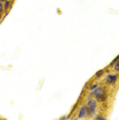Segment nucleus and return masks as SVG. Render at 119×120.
I'll return each instance as SVG.
<instances>
[{
  "instance_id": "3",
  "label": "nucleus",
  "mask_w": 119,
  "mask_h": 120,
  "mask_svg": "<svg viewBox=\"0 0 119 120\" xmlns=\"http://www.w3.org/2000/svg\"><path fill=\"white\" fill-rule=\"evenodd\" d=\"M86 106H87L88 108H90L91 110L96 111L97 106H98V102H97V100H94L93 98H90V99H88L87 103H86Z\"/></svg>"
},
{
  "instance_id": "9",
  "label": "nucleus",
  "mask_w": 119,
  "mask_h": 120,
  "mask_svg": "<svg viewBox=\"0 0 119 120\" xmlns=\"http://www.w3.org/2000/svg\"><path fill=\"white\" fill-rule=\"evenodd\" d=\"M105 73V70H100V71H98V72L96 73V75H94V77H96L97 79H99L100 77H101V76L103 75Z\"/></svg>"
},
{
  "instance_id": "11",
  "label": "nucleus",
  "mask_w": 119,
  "mask_h": 120,
  "mask_svg": "<svg viewBox=\"0 0 119 120\" xmlns=\"http://www.w3.org/2000/svg\"><path fill=\"white\" fill-rule=\"evenodd\" d=\"M107 117L106 116H104V115H102V114H99V115H97L96 117H94V119H97V120H100V119H106Z\"/></svg>"
},
{
  "instance_id": "2",
  "label": "nucleus",
  "mask_w": 119,
  "mask_h": 120,
  "mask_svg": "<svg viewBox=\"0 0 119 120\" xmlns=\"http://www.w3.org/2000/svg\"><path fill=\"white\" fill-rule=\"evenodd\" d=\"M118 77H119L118 74H114V75L109 74L105 80H106V83L107 84H115L116 81H117V79H118Z\"/></svg>"
},
{
  "instance_id": "14",
  "label": "nucleus",
  "mask_w": 119,
  "mask_h": 120,
  "mask_svg": "<svg viewBox=\"0 0 119 120\" xmlns=\"http://www.w3.org/2000/svg\"><path fill=\"white\" fill-rule=\"evenodd\" d=\"M61 119H68V116H63Z\"/></svg>"
},
{
  "instance_id": "15",
  "label": "nucleus",
  "mask_w": 119,
  "mask_h": 120,
  "mask_svg": "<svg viewBox=\"0 0 119 120\" xmlns=\"http://www.w3.org/2000/svg\"><path fill=\"white\" fill-rule=\"evenodd\" d=\"M5 1H6V0H0V2H2V3H4Z\"/></svg>"
},
{
  "instance_id": "6",
  "label": "nucleus",
  "mask_w": 119,
  "mask_h": 120,
  "mask_svg": "<svg viewBox=\"0 0 119 120\" xmlns=\"http://www.w3.org/2000/svg\"><path fill=\"white\" fill-rule=\"evenodd\" d=\"M3 7H4V11L7 13L9 8H11V2H10V0H6V1L3 3Z\"/></svg>"
},
{
  "instance_id": "17",
  "label": "nucleus",
  "mask_w": 119,
  "mask_h": 120,
  "mask_svg": "<svg viewBox=\"0 0 119 120\" xmlns=\"http://www.w3.org/2000/svg\"><path fill=\"white\" fill-rule=\"evenodd\" d=\"M0 119H1V118H0Z\"/></svg>"
},
{
  "instance_id": "10",
  "label": "nucleus",
  "mask_w": 119,
  "mask_h": 120,
  "mask_svg": "<svg viewBox=\"0 0 119 120\" xmlns=\"http://www.w3.org/2000/svg\"><path fill=\"white\" fill-rule=\"evenodd\" d=\"M113 70H114L115 72H119V60L113 65Z\"/></svg>"
},
{
  "instance_id": "4",
  "label": "nucleus",
  "mask_w": 119,
  "mask_h": 120,
  "mask_svg": "<svg viewBox=\"0 0 119 120\" xmlns=\"http://www.w3.org/2000/svg\"><path fill=\"white\" fill-rule=\"evenodd\" d=\"M85 117H86V105H83V106H81L80 109H79L77 118L78 119H82V118H85Z\"/></svg>"
},
{
  "instance_id": "7",
  "label": "nucleus",
  "mask_w": 119,
  "mask_h": 120,
  "mask_svg": "<svg viewBox=\"0 0 119 120\" xmlns=\"http://www.w3.org/2000/svg\"><path fill=\"white\" fill-rule=\"evenodd\" d=\"M99 85H98V83H89L88 85H87V87H86V89H87V90H89V91H93V89H96L97 87H98Z\"/></svg>"
},
{
  "instance_id": "5",
  "label": "nucleus",
  "mask_w": 119,
  "mask_h": 120,
  "mask_svg": "<svg viewBox=\"0 0 119 120\" xmlns=\"http://www.w3.org/2000/svg\"><path fill=\"white\" fill-rule=\"evenodd\" d=\"M96 99H97V102H98V103H104L105 101L108 99V95H107V94H102V95L97 97Z\"/></svg>"
},
{
  "instance_id": "13",
  "label": "nucleus",
  "mask_w": 119,
  "mask_h": 120,
  "mask_svg": "<svg viewBox=\"0 0 119 120\" xmlns=\"http://www.w3.org/2000/svg\"><path fill=\"white\" fill-rule=\"evenodd\" d=\"M4 11V7H3V3L2 2H0V12Z\"/></svg>"
},
{
  "instance_id": "8",
  "label": "nucleus",
  "mask_w": 119,
  "mask_h": 120,
  "mask_svg": "<svg viewBox=\"0 0 119 120\" xmlns=\"http://www.w3.org/2000/svg\"><path fill=\"white\" fill-rule=\"evenodd\" d=\"M94 110H91L90 108H88L87 106H86V117L87 118H90V117H93V115L94 114Z\"/></svg>"
},
{
  "instance_id": "1",
  "label": "nucleus",
  "mask_w": 119,
  "mask_h": 120,
  "mask_svg": "<svg viewBox=\"0 0 119 120\" xmlns=\"http://www.w3.org/2000/svg\"><path fill=\"white\" fill-rule=\"evenodd\" d=\"M107 94V87L106 86H98L96 89H93V90L90 92L89 97L97 98V97H99V95H102V94Z\"/></svg>"
},
{
  "instance_id": "16",
  "label": "nucleus",
  "mask_w": 119,
  "mask_h": 120,
  "mask_svg": "<svg viewBox=\"0 0 119 120\" xmlns=\"http://www.w3.org/2000/svg\"><path fill=\"white\" fill-rule=\"evenodd\" d=\"M2 19V15H1V12H0V20Z\"/></svg>"
},
{
  "instance_id": "12",
  "label": "nucleus",
  "mask_w": 119,
  "mask_h": 120,
  "mask_svg": "<svg viewBox=\"0 0 119 120\" xmlns=\"http://www.w3.org/2000/svg\"><path fill=\"white\" fill-rule=\"evenodd\" d=\"M118 60H119V54H118V56H116V58H115L114 60H113V61H112V62H111V64H109V66H113V65H114V64H115V63H116V62H117V61H118Z\"/></svg>"
}]
</instances>
